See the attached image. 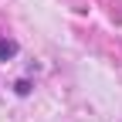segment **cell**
<instances>
[{
    "mask_svg": "<svg viewBox=\"0 0 122 122\" xmlns=\"http://www.w3.org/2000/svg\"><path fill=\"white\" fill-rule=\"evenodd\" d=\"M10 54H17V44L14 41H0V61H7Z\"/></svg>",
    "mask_w": 122,
    "mask_h": 122,
    "instance_id": "obj_1",
    "label": "cell"
}]
</instances>
